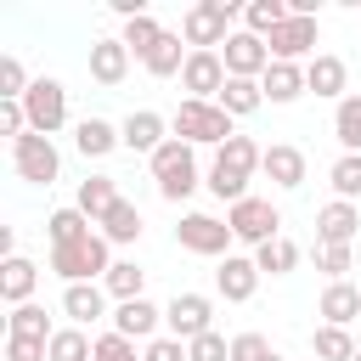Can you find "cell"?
I'll return each instance as SVG.
<instances>
[{
	"label": "cell",
	"mask_w": 361,
	"mask_h": 361,
	"mask_svg": "<svg viewBox=\"0 0 361 361\" xmlns=\"http://www.w3.org/2000/svg\"><path fill=\"white\" fill-rule=\"evenodd\" d=\"M276 350H271V338L265 333H237L231 338V361H271Z\"/></svg>",
	"instance_id": "cell-41"
},
{
	"label": "cell",
	"mask_w": 361,
	"mask_h": 361,
	"mask_svg": "<svg viewBox=\"0 0 361 361\" xmlns=\"http://www.w3.org/2000/svg\"><path fill=\"white\" fill-rule=\"evenodd\" d=\"M118 39H124V51H130V56H147V51L164 39V28H158V23H152V11H147V17H130Z\"/></svg>",
	"instance_id": "cell-38"
},
{
	"label": "cell",
	"mask_w": 361,
	"mask_h": 361,
	"mask_svg": "<svg viewBox=\"0 0 361 361\" xmlns=\"http://www.w3.org/2000/svg\"><path fill=\"white\" fill-rule=\"evenodd\" d=\"M282 23H288V0H248L243 6V28L259 34V39H271Z\"/></svg>",
	"instance_id": "cell-29"
},
{
	"label": "cell",
	"mask_w": 361,
	"mask_h": 361,
	"mask_svg": "<svg viewBox=\"0 0 361 361\" xmlns=\"http://www.w3.org/2000/svg\"><path fill=\"white\" fill-rule=\"evenodd\" d=\"M158 322H164V310L152 305V299H130V305H118L113 310V333H124V338H158Z\"/></svg>",
	"instance_id": "cell-18"
},
{
	"label": "cell",
	"mask_w": 361,
	"mask_h": 361,
	"mask_svg": "<svg viewBox=\"0 0 361 361\" xmlns=\"http://www.w3.org/2000/svg\"><path fill=\"white\" fill-rule=\"evenodd\" d=\"M34 282H39V271H34V259H23V254H11V259L0 265V299H6L11 310L34 299Z\"/></svg>",
	"instance_id": "cell-21"
},
{
	"label": "cell",
	"mask_w": 361,
	"mask_h": 361,
	"mask_svg": "<svg viewBox=\"0 0 361 361\" xmlns=\"http://www.w3.org/2000/svg\"><path fill=\"white\" fill-rule=\"evenodd\" d=\"M220 107H226L231 118H248V113H259V107H265V90H259V79H226V90H220Z\"/></svg>",
	"instance_id": "cell-31"
},
{
	"label": "cell",
	"mask_w": 361,
	"mask_h": 361,
	"mask_svg": "<svg viewBox=\"0 0 361 361\" xmlns=\"http://www.w3.org/2000/svg\"><path fill=\"white\" fill-rule=\"evenodd\" d=\"M73 147H79L85 158H107L113 147H124V135H118L107 118H85V124L73 130Z\"/></svg>",
	"instance_id": "cell-27"
},
{
	"label": "cell",
	"mask_w": 361,
	"mask_h": 361,
	"mask_svg": "<svg viewBox=\"0 0 361 361\" xmlns=\"http://www.w3.org/2000/svg\"><path fill=\"white\" fill-rule=\"evenodd\" d=\"M316 310L327 316V327H350V322L361 316V288H350V282H327Z\"/></svg>",
	"instance_id": "cell-23"
},
{
	"label": "cell",
	"mask_w": 361,
	"mask_h": 361,
	"mask_svg": "<svg viewBox=\"0 0 361 361\" xmlns=\"http://www.w3.org/2000/svg\"><path fill=\"white\" fill-rule=\"evenodd\" d=\"M11 164H17V175H23L28 186H51V180L62 175V152H56L51 135H39V130H28L23 141H11Z\"/></svg>",
	"instance_id": "cell-7"
},
{
	"label": "cell",
	"mask_w": 361,
	"mask_h": 361,
	"mask_svg": "<svg viewBox=\"0 0 361 361\" xmlns=\"http://www.w3.org/2000/svg\"><path fill=\"white\" fill-rule=\"evenodd\" d=\"M226 226H231V237L248 243V248H265L271 237H282V214H276L271 197H243V203H231V209H226Z\"/></svg>",
	"instance_id": "cell-6"
},
{
	"label": "cell",
	"mask_w": 361,
	"mask_h": 361,
	"mask_svg": "<svg viewBox=\"0 0 361 361\" xmlns=\"http://www.w3.org/2000/svg\"><path fill=\"white\" fill-rule=\"evenodd\" d=\"M113 243L102 237V231H90V237H79V243H68V248H51V271L73 288V282H96V276H107L113 271V254H107Z\"/></svg>",
	"instance_id": "cell-3"
},
{
	"label": "cell",
	"mask_w": 361,
	"mask_h": 361,
	"mask_svg": "<svg viewBox=\"0 0 361 361\" xmlns=\"http://www.w3.org/2000/svg\"><path fill=\"white\" fill-rule=\"evenodd\" d=\"M152 180H158V197L164 203H180V197H192L203 180H197V152H192V141H180V135H169L152 158Z\"/></svg>",
	"instance_id": "cell-2"
},
{
	"label": "cell",
	"mask_w": 361,
	"mask_h": 361,
	"mask_svg": "<svg viewBox=\"0 0 361 361\" xmlns=\"http://www.w3.org/2000/svg\"><path fill=\"white\" fill-rule=\"evenodd\" d=\"M254 265H259V276H288L299 265V248L288 237H271L265 248H254Z\"/></svg>",
	"instance_id": "cell-34"
},
{
	"label": "cell",
	"mask_w": 361,
	"mask_h": 361,
	"mask_svg": "<svg viewBox=\"0 0 361 361\" xmlns=\"http://www.w3.org/2000/svg\"><path fill=\"white\" fill-rule=\"evenodd\" d=\"M0 254H6V259L17 254V231H11V226H0Z\"/></svg>",
	"instance_id": "cell-47"
},
{
	"label": "cell",
	"mask_w": 361,
	"mask_h": 361,
	"mask_svg": "<svg viewBox=\"0 0 361 361\" xmlns=\"http://www.w3.org/2000/svg\"><path fill=\"white\" fill-rule=\"evenodd\" d=\"M355 361H361V350H355Z\"/></svg>",
	"instance_id": "cell-49"
},
{
	"label": "cell",
	"mask_w": 361,
	"mask_h": 361,
	"mask_svg": "<svg viewBox=\"0 0 361 361\" xmlns=\"http://www.w3.org/2000/svg\"><path fill=\"white\" fill-rule=\"evenodd\" d=\"M214 288H220V299H226V305H248V299H254V288H259V265H254V259H243V254H226V259H220V271H214Z\"/></svg>",
	"instance_id": "cell-14"
},
{
	"label": "cell",
	"mask_w": 361,
	"mask_h": 361,
	"mask_svg": "<svg viewBox=\"0 0 361 361\" xmlns=\"http://www.w3.org/2000/svg\"><path fill=\"white\" fill-rule=\"evenodd\" d=\"M6 361H51V338H17V333H6Z\"/></svg>",
	"instance_id": "cell-42"
},
{
	"label": "cell",
	"mask_w": 361,
	"mask_h": 361,
	"mask_svg": "<svg viewBox=\"0 0 361 361\" xmlns=\"http://www.w3.org/2000/svg\"><path fill=\"white\" fill-rule=\"evenodd\" d=\"M124 73H130V51H124V39H96L90 45V79L96 85H124Z\"/></svg>",
	"instance_id": "cell-19"
},
{
	"label": "cell",
	"mask_w": 361,
	"mask_h": 361,
	"mask_svg": "<svg viewBox=\"0 0 361 361\" xmlns=\"http://www.w3.org/2000/svg\"><path fill=\"white\" fill-rule=\"evenodd\" d=\"M327 180H333V192H338L344 203H355V197H361V152H344V158L327 169Z\"/></svg>",
	"instance_id": "cell-39"
},
{
	"label": "cell",
	"mask_w": 361,
	"mask_h": 361,
	"mask_svg": "<svg viewBox=\"0 0 361 361\" xmlns=\"http://www.w3.org/2000/svg\"><path fill=\"white\" fill-rule=\"evenodd\" d=\"M102 237H107V243H135V237H141V209L118 197V203L107 209V220H102Z\"/></svg>",
	"instance_id": "cell-33"
},
{
	"label": "cell",
	"mask_w": 361,
	"mask_h": 361,
	"mask_svg": "<svg viewBox=\"0 0 361 361\" xmlns=\"http://www.w3.org/2000/svg\"><path fill=\"white\" fill-rule=\"evenodd\" d=\"M265 45H271V62H299V56H310V51H316V17H293V11H288V23H282Z\"/></svg>",
	"instance_id": "cell-13"
},
{
	"label": "cell",
	"mask_w": 361,
	"mask_h": 361,
	"mask_svg": "<svg viewBox=\"0 0 361 361\" xmlns=\"http://www.w3.org/2000/svg\"><path fill=\"white\" fill-rule=\"evenodd\" d=\"M259 90H265V102H299L305 96V68L299 62H271L265 73H259Z\"/></svg>",
	"instance_id": "cell-20"
},
{
	"label": "cell",
	"mask_w": 361,
	"mask_h": 361,
	"mask_svg": "<svg viewBox=\"0 0 361 361\" xmlns=\"http://www.w3.org/2000/svg\"><path fill=\"white\" fill-rule=\"evenodd\" d=\"M271 361H282V355H271Z\"/></svg>",
	"instance_id": "cell-48"
},
{
	"label": "cell",
	"mask_w": 361,
	"mask_h": 361,
	"mask_svg": "<svg viewBox=\"0 0 361 361\" xmlns=\"http://www.w3.org/2000/svg\"><path fill=\"white\" fill-rule=\"evenodd\" d=\"M62 316H68L73 327L102 322V316H107V288H102V282H73V288H62Z\"/></svg>",
	"instance_id": "cell-16"
},
{
	"label": "cell",
	"mask_w": 361,
	"mask_h": 361,
	"mask_svg": "<svg viewBox=\"0 0 361 361\" xmlns=\"http://www.w3.org/2000/svg\"><path fill=\"white\" fill-rule=\"evenodd\" d=\"M164 327H169V338H180V344L214 333V299H209V293H175V299L164 305Z\"/></svg>",
	"instance_id": "cell-8"
},
{
	"label": "cell",
	"mask_w": 361,
	"mask_h": 361,
	"mask_svg": "<svg viewBox=\"0 0 361 361\" xmlns=\"http://www.w3.org/2000/svg\"><path fill=\"white\" fill-rule=\"evenodd\" d=\"M0 135H11V141L28 135V107L23 102H0Z\"/></svg>",
	"instance_id": "cell-45"
},
{
	"label": "cell",
	"mask_w": 361,
	"mask_h": 361,
	"mask_svg": "<svg viewBox=\"0 0 361 361\" xmlns=\"http://www.w3.org/2000/svg\"><path fill=\"white\" fill-rule=\"evenodd\" d=\"M186 56H192V51H180V34H164V39L141 56V68H147L152 79H169V73H180V68H186Z\"/></svg>",
	"instance_id": "cell-30"
},
{
	"label": "cell",
	"mask_w": 361,
	"mask_h": 361,
	"mask_svg": "<svg viewBox=\"0 0 361 361\" xmlns=\"http://www.w3.org/2000/svg\"><path fill=\"white\" fill-rule=\"evenodd\" d=\"M220 62H226V73H231V79H259V73L271 68V45H265L259 34H248V28H237V34L226 39Z\"/></svg>",
	"instance_id": "cell-12"
},
{
	"label": "cell",
	"mask_w": 361,
	"mask_h": 361,
	"mask_svg": "<svg viewBox=\"0 0 361 361\" xmlns=\"http://www.w3.org/2000/svg\"><path fill=\"white\" fill-rule=\"evenodd\" d=\"M164 130H169V118H164V113H152V107H141V113H130V118L118 124L124 147H130V152H147V158H152V152H158V147L169 141Z\"/></svg>",
	"instance_id": "cell-15"
},
{
	"label": "cell",
	"mask_w": 361,
	"mask_h": 361,
	"mask_svg": "<svg viewBox=\"0 0 361 361\" xmlns=\"http://www.w3.org/2000/svg\"><path fill=\"white\" fill-rule=\"evenodd\" d=\"M96 361H141V355H135V338L102 333V338H96Z\"/></svg>",
	"instance_id": "cell-44"
},
{
	"label": "cell",
	"mask_w": 361,
	"mask_h": 361,
	"mask_svg": "<svg viewBox=\"0 0 361 361\" xmlns=\"http://www.w3.org/2000/svg\"><path fill=\"white\" fill-rule=\"evenodd\" d=\"M355 226H361V209L344 197L316 209V243H355Z\"/></svg>",
	"instance_id": "cell-17"
},
{
	"label": "cell",
	"mask_w": 361,
	"mask_h": 361,
	"mask_svg": "<svg viewBox=\"0 0 361 361\" xmlns=\"http://www.w3.org/2000/svg\"><path fill=\"white\" fill-rule=\"evenodd\" d=\"M175 243L186 248V254H203V259H226L231 254V226L226 220H214V214H186L180 226H175Z\"/></svg>",
	"instance_id": "cell-9"
},
{
	"label": "cell",
	"mask_w": 361,
	"mask_h": 361,
	"mask_svg": "<svg viewBox=\"0 0 361 361\" xmlns=\"http://www.w3.org/2000/svg\"><path fill=\"white\" fill-rule=\"evenodd\" d=\"M186 361H231V344L220 333H203V338L186 344Z\"/></svg>",
	"instance_id": "cell-43"
},
{
	"label": "cell",
	"mask_w": 361,
	"mask_h": 361,
	"mask_svg": "<svg viewBox=\"0 0 361 361\" xmlns=\"http://www.w3.org/2000/svg\"><path fill=\"white\" fill-rule=\"evenodd\" d=\"M333 135L344 152H361V96H344L338 113H333Z\"/></svg>",
	"instance_id": "cell-37"
},
{
	"label": "cell",
	"mask_w": 361,
	"mask_h": 361,
	"mask_svg": "<svg viewBox=\"0 0 361 361\" xmlns=\"http://www.w3.org/2000/svg\"><path fill=\"white\" fill-rule=\"evenodd\" d=\"M226 79H231V73H226L220 51H192L186 68H180V90H186V102H220Z\"/></svg>",
	"instance_id": "cell-10"
},
{
	"label": "cell",
	"mask_w": 361,
	"mask_h": 361,
	"mask_svg": "<svg viewBox=\"0 0 361 361\" xmlns=\"http://www.w3.org/2000/svg\"><path fill=\"white\" fill-rule=\"evenodd\" d=\"M259 164H265V147H254L248 135H231L226 147H214V164H209V180H203V186H209L220 203H243Z\"/></svg>",
	"instance_id": "cell-1"
},
{
	"label": "cell",
	"mask_w": 361,
	"mask_h": 361,
	"mask_svg": "<svg viewBox=\"0 0 361 361\" xmlns=\"http://www.w3.org/2000/svg\"><path fill=\"white\" fill-rule=\"evenodd\" d=\"M310 350H316V361H355V338H350V327H316L310 333Z\"/></svg>",
	"instance_id": "cell-32"
},
{
	"label": "cell",
	"mask_w": 361,
	"mask_h": 361,
	"mask_svg": "<svg viewBox=\"0 0 361 361\" xmlns=\"http://www.w3.org/2000/svg\"><path fill=\"white\" fill-rule=\"evenodd\" d=\"M344 79H350V73H344V62H338V56H327V51L305 62V90H316V96H338V102H344Z\"/></svg>",
	"instance_id": "cell-24"
},
{
	"label": "cell",
	"mask_w": 361,
	"mask_h": 361,
	"mask_svg": "<svg viewBox=\"0 0 361 361\" xmlns=\"http://www.w3.org/2000/svg\"><path fill=\"white\" fill-rule=\"evenodd\" d=\"M102 288H107V299H118V305L147 299V293H141V288H147V271H141L135 259H113V271L102 276Z\"/></svg>",
	"instance_id": "cell-26"
},
{
	"label": "cell",
	"mask_w": 361,
	"mask_h": 361,
	"mask_svg": "<svg viewBox=\"0 0 361 361\" xmlns=\"http://www.w3.org/2000/svg\"><path fill=\"white\" fill-rule=\"evenodd\" d=\"M231 17H237V0H197V6H186V17H180V39H186L192 51H214V45H226V39L237 34Z\"/></svg>",
	"instance_id": "cell-4"
},
{
	"label": "cell",
	"mask_w": 361,
	"mask_h": 361,
	"mask_svg": "<svg viewBox=\"0 0 361 361\" xmlns=\"http://www.w3.org/2000/svg\"><path fill=\"white\" fill-rule=\"evenodd\" d=\"M6 333H17V338H51L56 327H51V316H45V305H17L11 316H6Z\"/></svg>",
	"instance_id": "cell-35"
},
{
	"label": "cell",
	"mask_w": 361,
	"mask_h": 361,
	"mask_svg": "<svg viewBox=\"0 0 361 361\" xmlns=\"http://www.w3.org/2000/svg\"><path fill=\"white\" fill-rule=\"evenodd\" d=\"M316 271H327L333 282H344V271H350V243H316Z\"/></svg>",
	"instance_id": "cell-40"
},
{
	"label": "cell",
	"mask_w": 361,
	"mask_h": 361,
	"mask_svg": "<svg viewBox=\"0 0 361 361\" xmlns=\"http://www.w3.org/2000/svg\"><path fill=\"white\" fill-rule=\"evenodd\" d=\"M141 361H186V344H180V338H169V333H158V338L141 350Z\"/></svg>",
	"instance_id": "cell-46"
},
{
	"label": "cell",
	"mask_w": 361,
	"mask_h": 361,
	"mask_svg": "<svg viewBox=\"0 0 361 361\" xmlns=\"http://www.w3.org/2000/svg\"><path fill=\"white\" fill-rule=\"evenodd\" d=\"M175 135L180 141H192V147H226L237 130H231V113L220 107V102H180L175 107Z\"/></svg>",
	"instance_id": "cell-5"
},
{
	"label": "cell",
	"mask_w": 361,
	"mask_h": 361,
	"mask_svg": "<svg viewBox=\"0 0 361 361\" xmlns=\"http://www.w3.org/2000/svg\"><path fill=\"white\" fill-rule=\"evenodd\" d=\"M23 107H28V130H39V135H56L68 124V90L56 79H34Z\"/></svg>",
	"instance_id": "cell-11"
},
{
	"label": "cell",
	"mask_w": 361,
	"mask_h": 361,
	"mask_svg": "<svg viewBox=\"0 0 361 361\" xmlns=\"http://www.w3.org/2000/svg\"><path fill=\"white\" fill-rule=\"evenodd\" d=\"M51 361H96V344L85 327H56L51 333Z\"/></svg>",
	"instance_id": "cell-36"
},
{
	"label": "cell",
	"mask_w": 361,
	"mask_h": 361,
	"mask_svg": "<svg viewBox=\"0 0 361 361\" xmlns=\"http://www.w3.org/2000/svg\"><path fill=\"white\" fill-rule=\"evenodd\" d=\"M259 169H265L276 186H288V192H293V186H305V152H299V147H288V141L265 147V164H259Z\"/></svg>",
	"instance_id": "cell-22"
},
{
	"label": "cell",
	"mask_w": 361,
	"mask_h": 361,
	"mask_svg": "<svg viewBox=\"0 0 361 361\" xmlns=\"http://www.w3.org/2000/svg\"><path fill=\"white\" fill-rule=\"evenodd\" d=\"M90 226H96V220H90L85 209H73V203H68V209H56V214L45 220V237H51V248H68V243L90 237Z\"/></svg>",
	"instance_id": "cell-28"
},
{
	"label": "cell",
	"mask_w": 361,
	"mask_h": 361,
	"mask_svg": "<svg viewBox=\"0 0 361 361\" xmlns=\"http://www.w3.org/2000/svg\"><path fill=\"white\" fill-rule=\"evenodd\" d=\"M118 203V186H113V175H90V180H79V197H73V209H85L96 226L107 220V209Z\"/></svg>",
	"instance_id": "cell-25"
}]
</instances>
